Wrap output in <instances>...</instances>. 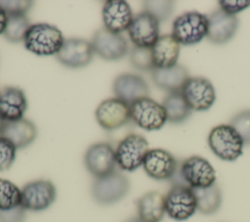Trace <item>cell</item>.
I'll use <instances>...</instances> for the list:
<instances>
[{
  "label": "cell",
  "instance_id": "obj_18",
  "mask_svg": "<svg viewBox=\"0 0 250 222\" xmlns=\"http://www.w3.org/2000/svg\"><path fill=\"white\" fill-rule=\"evenodd\" d=\"M112 88L115 98L122 100L128 105H132L139 99L148 97L149 94L146 81L142 76L133 73L118 75L113 81Z\"/></svg>",
  "mask_w": 250,
  "mask_h": 222
},
{
  "label": "cell",
  "instance_id": "obj_34",
  "mask_svg": "<svg viewBox=\"0 0 250 222\" xmlns=\"http://www.w3.org/2000/svg\"><path fill=\"white\" fill-rule=\"evenodd\" d=\"M218 4L223 12L235 16L250 6V0H220Z\"/></svg>",
  "mask_w": 250,
  "mask_h": 222
},
{
  "label": "cell",
  "instance_id": "obj_19",
  "mask_svg": "<svg viewBox=\"0 0 250 222\" xmlns=\"http://www.w3.org/2000/svg\"><path fill=\"white\" fill-rule=\"evenodd\" d=\"M102 15L104 27L118 34L128 30L134 18L130 5L123 0L106 1L103 7Z\"/></svg>",
  "mask_w": 250,
  "mask_h": 222
},
{
  "label": "cell",
  "instance_id": "obj_29",
  "mask_svg": "<svg viewBox=\"0 0 250 222\" xmlns=\"http://www.w3.org/2000/svg\"><path fill=\"white\" fill-rule=\"evenodd\" d=\"M144 11L153 16L159 22H164L174 11V2L170 0H148L144 1Z\"/></svg>",
  "mask_w": 250,
  "mask_h": 222
},
{
  "label": "cell",
  "instance_id": "obj_11",
  "mask_svg": "<svg viewBox=\"0 0 250 222\" xmlns=\"http://www.w3.org/2000/svg\"><path fill=\"white\" fill-rule=\"evenodd\" d=\"M84 163L95 178L106 176L115 171V150L108 143L94 144L86 151Z\"/></svg>",
  "mask_w": 250,
  "mask_h": 222
},
{
  "label": "cell",
  "instance_id": "obj_27",
  "mask_svg": "<svg viewBox=\"0 0 250 222\" xmlns=\"http://www.w3.org/2000/svg\"><path fill=\"white\" fill-rule=\"evenodd\" d=\"M30 25L31 24L26 15L7 16V24L3 35L12 43L21 42L24 40L25 34Z\"/></svg>",
  "mask_w": 250,
  "mask_h": 222
},
{
  "label": "cell",
  "instance_id": "obj_22",
  "mask_svg": "<svg viewBox=\"0 0 250 222\" xmlns=\"http://www.w3.org/2000/svg\"><path fill=\"white\" fill-rule=\"evenodd\" d=\"M151 77L154 84L169 93L180 92L189 78L188 69L181 65L168 68H156L151 70Z\"/></svg>",
  "mask_w": 250,
  "mask_h": 222
},
{
  "label": "cell",
  "instance_id": "obj_25",
  "mask_svg": "<svg viewBox=\"0 0 250 222\" xmlns=\"http://www.w3.org/2000/svg\"><path fill=\"white\" fill-rule=\"evenodd\" d=\"M162 106L166 111L167 121L181 123L191 113V109L186 102L181 91L169 93L163 100Z\"/></svg>",
  "mask_w": 250,
  "mask_h": 222
},
{
  "label": "cell",
  "instance_id": "obj_10",
  "mask_svg": "<svg viewBox=\"0 0 250 222\" xmlns=\"http://www.w3.org/2000/svg\"><path fill=\"white\" fill-rule=\"evenodd\" d=\"M181 93L191 111H206L215 100L216 93L212 83L203 77H189L183 86Z\"/></svg>",
  "mask_w": 250,
  "mask_h": 222
},
{
  "label": "cell",
  "instance_id": "obj_14",
  "mask_svg": "<svg viewBox=\"0 0 250 222\" xmlns=\"http://www.w3.org/2000/svg\"><path fill=\"white\" fill-rule=\"evenodd\" d=\"M127 31L135 46L151 48L160 36L159 22L150 14L143 11L133 18Z\"/></svg>",
  "mask_w": 250,
  "mask_h": 222
},
{
  "label": "cell",
  "instance_id": "obj_16",
  "mask_svg": "<svg viewBox=\"0 0 250 222\" xmlns=\"http://www.w3.org/2000/svg\"><path fill=\"white\" fill-rule=\"evenodd\" d=\"M143 167L146 173L155 180H170L178 168L175 156L166 150H149L144 159Z\"/></svg>",
  "mask_w": 250,
  "mask_h": 222
},
{
  "label": "cell",
  "instance_id": "obj_3",
  "mask_svg": "<svg viewBox=\"0 0 250 222\" xmlns=\"http://www.w3.org/2000/svg\"><path fill=\"white\" fill-rule=\"evenodd\" d=\"M208 145L216 156L225 161H234L243 152L244 143L230 124L215 126L209 133Z\"/></svg>",
  "mask_w": 250,
  "mask_h": 222
},
{
  "label": "cell",
  "instance_id": "obj_38",
  "mask_svg": "<svg viewBox=\"0 0 250 222\" xmlns=\"http://www.w3.org/2000/svg\"><path fill=\"white\" fill-rule=\"evenodd\" d=\"M4 123H5V121L0 117V133H1V130H2V128H3Z\"/></svg>",
  "mask_w": 250,
  "mask_h": 222
},
{
  "label": "cell",
  "instance_id": "obj_13",
  "mask_svg": "<svg viewBox=\"0 0 250 222\" xmlns=\"http://www.w3.org/2000/svg\"><path fill=\"white\" fill-rule=\"evenodd\" d=\"M96 119L105 130H115L131 119L130 105L118 98L103 101L96 110Z\"/></svg>",
  "mask_w": 250,
  "mask_h": 222
},
{
  "label": "cell",
  "instance_id": "obj_32",
  "mask_svg": "<svg viewBox=\"0 0 250 222\" xmlns=\"http://www.w3.org/2000/svg\"><path fill=\"white\" fill-rule=\"evenodd\" d=\"M17 150L11 141L0 136V171H5L12 166Z\"/></svg>",
  "mask_w": 250,
  "mask_h": 222
},
{
  "label": "cell",
  "instance_id": "obj_31",
  "mask_svg": "<svg viewBox=\"0 0 250 222\" xmlns=\"http://www.w3.org/2000/svg\"><path fill=\"white\" fill-rule=\"evenodd\" d=\"M240 135L244 145H250V110L236 113L229 123Z\"/></svg>",
  "mask_w": 250,
  "mask_h": 222
},
{
  "label": "cell",
  "instance_id": "obj_21",
  "mask_svg": "<svg viewBox=\"0 0 250 222\" xmlns=\"http://www.w3.org/2000/svg\"><path fill=\"white\" fill-rule=\"evenodd\" d=\"M36 135V126L25 118L5 121L0 133V136L11 141L17 149H23L29 146L35 140Z\"/></svg>",
  "mask_w": 250,
  "mask_h": 222
},
{
  "label": "cell",
  "instance_id": "obj_2",
  "mask_svg": "<svg viewBox=\"0 0 250 222\" xmlns=\"http://www.w3.org/2000/svg\"><path fill=\"white\" fill-rule=\"evenodd\" d=\"M64 42L62 31L48 23L31 24L23 43L25 49L37 56L57 55Z\"/></svg>",
  "mask_w": 250,
  "mask_h": 222
},
{
  "label": "cell",
  "instance_id": "obj_5",
  "mask_svg": "<svg viewBox=\"0 0 250 222\" xmlns=\"http://www.w3.org/2000/svg\"><path fill=\"white\" fill-rule=\"evenodd\" d=\"M149 151L146 139L136 133L124 137L115 150L116 164L125 171H134L143 165Z\"/></svg>",
  "mask_w": 250,
  "mask_h": 222
},
{
  "label": "cell",
  "instance_id": "obj_7",
  "mask_svg": "<svg viewBox=\"0 0 250 222\" xmlns=\"http://www.w3.org/2000/svg\"><path fill=\"white\" fill-rule=\"evenodd\" d=\"M131 119L141 128L152 131L160 129L167 121L162 105L149 97L139 99L130 105Z\"/></svg>",
  "mask_w": 250,
  "mask_h": 222
},
{
  "label": "cell",
  "instance_id": "obj_17",
  "mask_svg": "<svg viewBox=\"0 0 250 222\" xmlns=\"http://www.w3.org/2000/svg\"><path fill=\"white\" fill-rule=\"evenodd\" d=\"M238 24L239 22L236 16L229 15L218 9L208 17L206 37L214 44H225L234 36Z\"/></svg>",
  "mask_w": 250,
  "mask_h": 222
},
{
  "label": "cell",
  "instance_id": "obj_12",
  "mask_svg": "<svg viewBox=\"0 0 250 222\" xmlns=\"http://www.w3.org/2000/svg\"><path fill=\"white\" fill-rule=\"evenodd\" d=\"M94 52L106 61H118L128 53L127 40L118 33H113L105 27L98 29L92 38Z\"/></svg>",
  "mask_w": 250,
  "mask_h": 222
},
{
  "label": "cell",
  "instance_id": "obj_9",
  "mask_svg": "<svg viewBox=\"0 0 250 222\" xmlns=\"http://www.w3.org/2000/svg\"><path fill=\"white\" fill-rule=\"evenodd\" d=\"M57 197L55 185L49 180H35L21 189V205L25 210L41 211L53 204Z\"/></svg>",
  "mask_w": 250,
  "mask_h": 222
},
{
  "label": "cell",
  "instance_id": "obj_8",
  "mask_svg": "<svg viewBox=\"0 0 250 222\" xmlns=\"http://www.w3.org/2000/svg\"><path fill=\"white\" fill-rule=\"evenodd\" d=\"M196 210V200L191 188L175 185L166 194L165 212L170 218L184 221L191 217Z\"/></svg>",
  "mask_w": 250,
  "mask_h": 222
},
{
  "label": "cell",
  "instance_id": "obj_24",
  "mask_svg": "<svg viewBox=\"0 0 250 222\" xmlns=\"http://www.w3.org/2000/svg\"><path fill=\"white\" fill-rule=\"evenodd\" d=\"M138 217L144 222H160L165 212V196L152 191L138 200Z\"/></svg>",
  "mask_w": 250,
  "mask_h": 222
},
{
  "label": "cell",
  "instance_id": "obj_23",
  "mask_svg": "<svg viewBox=\"0 0 250 222\" xmlns=\"http://www.w3.org/2000/svg\"><path fill=\"white\" fill-rule=\"evenodd\" d=\"M153 65L156 68H168L177 65L180 55V44L172 34L159 36L151 47Z\"/></svg>",
  "mask_w": 250,
  "mask_h": 222
},
{
  "label": "cell",
  "instance_id": "obj_33",
  "mask_svg": "<svg viewBox=\"0 0 250 222\" xmlns=\"http://www.w3.org/2000/svg\"><path fill=\"white\" fill-rule=\"evenodd\" d=\"M33 5L29 0H12L0 1V7L6 12L7 16L12 15H26Z\"/></svg>",
  "mask_w": 250,
  "mask_h": 222
},
{
  "label": "cell",
  "instance_id": "obj_1",
  "mask_svg": "<svg viewBox=\"0 0 250 222\" xmlns=\"http://www.w3.org/2000/svg\"><path fill=\"white\" fill-rule=\"evenodd\" d=\"M170 180L174 186H188L191 189L206 188L216 183V172L206 158L192 155L178 165L177 171Z\"/></svg>",
  "mask_w": 250,
  "mask_h": 222
},
{
  "label": "cell",
  "instance_id": "obj_37",
  "mask_svg": "<svg viewBox=\"0 0 250 222\" xmlns=\"http://www.w3.org/2000/svg\"><path fill=\"white\" fill-rule=\"evenodd\" d=\"M126 222H144V221L141 220L139 217H135V218H131V219L127 220Z\"/></svg>",
  "mask_w": 250,
  "mask_h": 222
},
{
  "label": "cell",
  "instance_id": "obj_15",
  "mask_svg": "<svg viewBox=\"0 0 250 222\" xmlns=\"http://www.w3.org/2000/svg\"><path fill=\"white\" fill-rule=\"evenodd\" d=\"M92 43L82 38H68L56 55L58 61L71 68L83 67L90 64L94 55Z\"/></svg>",
  "mask_w": 250,
  "mask_h": 222
},
{
  "label": "cell",
  "instance_id": "obj_28",
  "mask_svg": "<svg viewBox=\"0 0 250 222\" xmlns=\"http://www.w3.org/2000/svg\"><path fill=\"white\" fill-rule=\"evenodd\" d=\"M21 203V190L13 182L0 178V210H9Z\"/></svg>",
  "mask_w": 250,
  "mask_h": 222
},
{
  "label": "cell",
  "instance_id": "obj_30",
  "mask_svg": "<svg viewBox=\"0 0 250 222\" xmlns=\"http://www.w3.org/2000/svg\"><path fill=\"white\" fill-rule=\"evenodd\" d=\"M131 65L142 71H151L154 68L151 48L134 46L130 53Z\"/></svg>",
  "mask_w": 250,
  "mask_h": 222
},
{
  "label": "cell",
  "instance_id": "obj_20",
  "mask_svg": "<svg viewBox=\"0 0 250 222\" xmlns=\"http://www.w3.org/2000/svg\"><path fill=\"white\" fill-rule=\"evenodd\" d=\"M27 109L24 92L17 87H5L0 91V117L4 121L21 119Z\"/></svg>",
  "mask_w": 250,
  "mask_h": 222
},
{
  "label": "cell",
  "instance_id": "obj_36",
  "mask_svg": "<svg viewBox=\"0 0 250 222\" xmlns=\"http://www.w3.org/2000/svg\"><path fill=\"white\" fill-rule=\"evenodd\" d=\"M6 24H7V14H6V12L0 7V35L4 33Z\"/></svg>",
  "mask_w": 250,
  "mask_h": 222
},
{
  "label": "cell",
  "instance_id": "obj_4",
  "mask_svg": "<svg viewBox=\"0 0 250 222\" xmlns=\"http://www.w3.org/2000/svg\"><path fill=\"white\" fill-rule=\"evenodd\" d=\"M208 18L199 12H187L175 19L172 36L182 45H194L207 36Z\"/></svg>",
  "mask_w": 250,
  "mask_h": 222
},
{
  "label": "cell",
  "instance_id": "obj_26",
  "mask_svg": "<svg viewBox=\"0 0 250 222\" xmlns=\"http://www.w3.org/2000/svg\"><path fill=\"white\" fill-rule=\"evenodd\" d=\"M196 200L197 210L203 214H213L221 206L222 194L219 186L215 183L206 188L192 189Z\"/></svg>",
  "mask_w": 250,
  "mask_h": 222
},
{
  "label": "cell",
  "instance_id": "obj_35",
  "mask_svg": "<svg viewBox=\"0 0 250 222\" xmlns=\"http://www.w3.org/2000/svg\"><path fill=\"white\" fill-rule=\"evenodd\" d=\"M25 209L19 205L9 210H0V222H24Z\"/></svg>",
  "mask_w": 250,
  "mask_h": 222
},
{
  "label": "cell",
  "instance_id": "obj_6",
  "mask_svg": "<svg viewBox=\"0 0 250 222\" xmlns=\"http://www.w3.org/2000/svg\"><path fill=\"white\" fill-rule=\"evenodd\" d=\"M129 189L128 178L122 173L114 171L106 176L95 178L91 192L98 203L108 205L122 200L128 194Z\"/></svg>",
  "mask_w": 250,
  "mask_h": 222
}]
</instances>
